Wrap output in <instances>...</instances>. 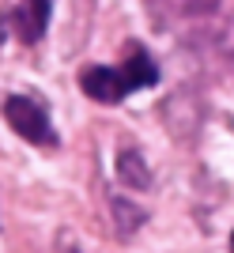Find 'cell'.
Returning <instances> with one entry per match:
<instances>
[{
	"instance_id": "cell-1",
	"label": "cell",
	"mask_w": 234,
	"mask_h": 253,
	"mask_svg": "<svg viewBox=\"0 0 234 253\" xmlns=\"http://www.w3.org/2000/svg\"><path fill=\"white\" fill-rule=\"evenodd\" d=\"M4 121L15 128V136H23L34 148H57V132H53V121H49V110L38 98L8 95L4 98Z\"/></svg>"
},
{
	"instance_id": "cell-2",
	"label": "cell",
	"mask_w": 234,
	"mask_h": 253,
	"mask_svg": "<svg viewBox=\"0 0 234 253\" xmlns=\"http://www.w3.org/2000/svg\"><path fill=\"white\" fill-rule=\"evenodd\" d=\"M79 91H83L87 98H95V102H106V106H114L125 95H132L125 72H121V68H106V64L83 68V72H79Z\"/></svg>"
},
{
	"instance_id": "cell-3",
	"label": "cell",
	"mask_w": 234,
	"mask_h": 253,
	"mask_svg": "<svg viewBox=\"0 0 234 253\" xmlns=\"http://www.w3.org/2000/svg\"><path fill=\"white\" fill-rule=\"evenodd\" d=\"M49 15H53V0H23L15 8V15H11V23H15L19 38L31 45L49 31Z\"/></svg>"
},
{
	"instance_id": "cell-4",
	"label": "cell",
	"mask_w": 234,
	"mask_h": 253,
	"mask_svg": "<svg viewBox=\"0 0 234 253\" xmlns=\"http://www.w3.org/2000/svg\"><path fill=\"white\" fill-rule=\"evenodd\" d=\"M121 72H125V80H128V87H132V91L159 84V68H155V61H151V57L140 49L136 42H132V49H128V61L121 64Z\"/></svg>"
},
{
	"instance_id": "cell-5",
	"label": "cell",
	"mask_w": 234,
	"mask_h": 253,
	"mask_svg": "<svg viewBox=\"0 0 234 253\" xmlns=\"http://www.w3.org/2000/svg\"><path fill=\"white\" fill-rule=\"evenodd\" d=\"M117 178L128 189H151V170L144 167V155L136 148H125L117 155Z\"/></svg>"
},
{
	"instance_id": "cell-6",
	"label": "cell",
	"mask_w": 234,
	"mask_h": 253,
	"mask_svg": "<svg viewBox=\"0 0 234 253\" xmlns=\"http://www.w3.org/2000/svg\"><path fill=\"white\" fill-rule=\"evenodd\" d=\"M114 215H117V223L125 227V234H132V231L140 227V223L148 219V215H144L140 208H132V204H128L125 197H114ZM121 227H117V231H121Z\"/></svg>"
},
{
	"instance_id": "cell-7",
	"label": "cell",
	"mask_w": 234,
	"mask_h": 253,
	"mask_svg": "<svg viewBox=\"0 0 234 253\" xmlns=\"http://www.w3.org/2000/svg\"><path fill=\"white\" fill-rule=\"evenodd\" d=\"M231 253H234V234H231Z\"/></svg>"
},
{
	"instance_id": "cell-8",
	"label": "cell",
	"mask_w": 234,
	"mask_h": 253,
	"mask_svg": "<svg viewBox=\"0 0 234 253\" xmlns=\"http://www.w3.org/2000/svg\"><path fill=\"white\" fill-rule=\"evenodd\" d=\"M68 253H76V250H68Z\"/></svg>"
}]
</instances>
